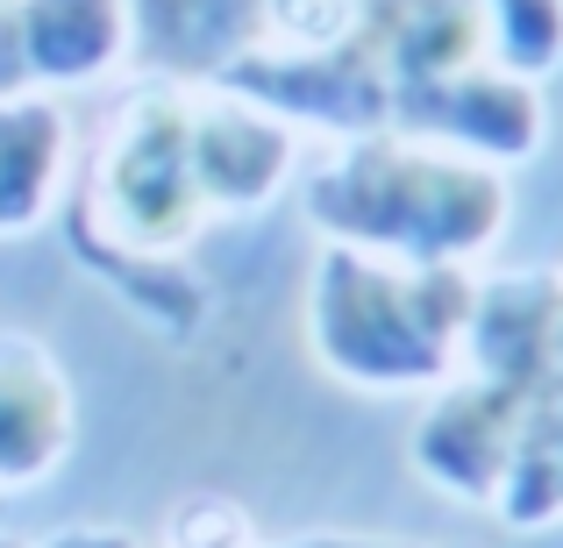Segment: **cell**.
<instances>
[{
  "mask_svg": "<svg viewBox=\"0 0 563 548\" xmlns=\"http://www.w3.org/2000/svg\"><path fill=\"white\" fill-rule=\"evenodd\" d=\"M300 165V128L278 122L272 108L229 93H192V186L207 214H257L286 192Z\"/></svg>",
  "mask_w": 563,
  "mask_h": 548,
  "instance_id": "6",
  "label": "cell"
},
{
  "mask_svg": "<svg viewBox=\"0 0 563 548\" xmlns=\"http://www.w3.org/2000/svg\"><path fill=\"white\" fill-rule=\"evenodd\" d=\"M71 228L100 235L143 257H186L207 228L200 186H192V93L186 86H136L100 128L93 171L71 206Z\"/></svg>",
  "mask_w": 563,
  "mask_h": 548,
  "instance_id": "3",
  "label": "cell"
},
{
  "mask_svg": "<svg viewBox=\"0 0 563 548\" xmlns=\"http://www.w3.org/2000/svg\"><path fill=\"white\" fill-rule=\"evenodd\" d=\"M471 8H478L485 65L536 86L563 65V0H471Z\"/></svg>",
  "mask_w": 563,
  "mask_h": 548,
  "instance_id": "11",
  "label": "cell"
},
{
  "mask_svg": "<svg viewBox=\"0 0 563 548\" xmlns=\"http://www.w3.org/2000/svg\"><path fill=\"white\" fill-rule=\"evenodd\" d=\"M385 128L442 143V150L471 157V165L514 171L542 150L550 108H542L536 79H514V71H499V65L478 57V65H464V71H442V79H421V86H407V93H393Z\"/></svg>",
  "mask_w": 563,
  "mask_h": 548,
  "instance_id": "4",
  "label": "cell"
},
{
  "mask_svg": "<svg viewBox=\"0 0 563 548\" xmlns=\"http://www.w3.org/2000/svg\"><path fill=\"white\" fill-rule=\"evenodd\" d=\"M471 306V264H399L321 243L307 278V349L357 392H435L464 357Z\"/></svg>",
  "mask_w": 563,
  "mask_h": 548,
  "instance_id": "2",
  "label": "cell"
},
{
  "mask_svg": "<svg viewBox=\"0 0 563 548\" xmlns=\"http://www.w3.org/2000/svg\"><path fill=\"white\" fill-rule=\"evenodd\" d=\"M286 548H413V541H393V535H300Z\"/></svg>",
  "mask_w": 563,
  "mask_h": 548,
  "instance_id": "14",
  "label": "cell"
},
{
  "mask_svg": "<svg viewBox=\"0 0 563 548\" xmlns=\"http://www.w3.org/2000/svg\"><path fill=\"white\" fill-rule=\"evenodd\" d=\"M29 548H143V535H129V527H57Z\"/></svg>",
  "mask_w": 563,
  "mask_h": 548,
  "instance_id": "13",
  "label": "cell"
},
{
  "mask_svg": "<svg viewBox=\"0 0 563 548\" xmlns=\"http://www.w3.org/2000/svg\"><path fill=\"white\" fill-rule=\"evenodd\" d=\"M71 249H79L86 271H100L114 292H122V306H129L136 321H151V328H165V335H192V328H200V314H207V286L186 271L179 257H143V249H114V243H100V235H79V228H71Z\"/></svg>",
  "mask_w": 563,
  "mask_h": 548,
  "instance_id": "10",
  "label": "cell"
},
{
  "mask_svg": "<svg viewBox=\"0 0 563 548\" xmlns=\"http://www.w3.org/2000/svg\"><path fill=\"white\" fill-rule=\"evenodd\" d=\"M413 548H428V541H413ZM450 548H471V541H450Z\"/></svg>",
  "mask_w": 563,
  "mask_h": 548,
  "instance_id": "16",
  "label": "cell"
},
{
  "mask_svg": "<svg viewBox=\"0 0 563 548\" xmlns=\"http://www.w3.org/2000/svg\"><path fill=\"white\" fill-rule=\"evenodd\" d=\"M8 36L29 93L93 86L136 51V0H8Z\"/></svg>",
  "mask_w": 563,
  "mask_h": 548,
  "instance_id": "8",
  "label": "cell"
},
{
  "mask_svg": "<svg viewBox=\"0 0 563 548\" xmlns=\"http://www.w3.org/2000/svg\"><path fill=\"white\" fill-rule=\"evenodd\" d=\"M0 548H29V541H14V535H0Z\"/></svg>",
  "mask_w": 563,
  "mask_h": 548,
  "instance_id": "15",
  "label": "cell"
},
{
  "mask_svg": "<svg viewBox=\"0 0 563 548\" xmlns=\"http://www.w3.org/2000/svg\"><path fill=\"white\" fill-rule=\"evenodd\" d=\"M514 435H521V406L493 378L464 370V378L435 384L428 413L407 435V463L435 492L464 499V506H493L499 478H507V456H514Z\"/></svg>",
  "mask_w": 563,
  "mask_h": 548,
  "instance_id": "5",
  "label": "cell"
},
{
  "mask_svg": "<svg viewBox=\"0 0 563 548\" xmlns=\"http://www.w3.org/2000/svg\"><path fill=\"white\" fill-rule=\"evenodd\" d=\"M556 278H563V271H556Z\"/></svg>",
  "mask_w": 563,
  "mask_h": 548,
  "instance_id": "17",
  "label": "cell"
},
{
  "mask_svg": "<svg viewBox=\"0 0 563 548\" xmlns=\"http://www.w3.org/2000/svg\"><path fill=\"white\" fill-rule=\"evenodd\" d=\"M300 206L329 243L399 264H478L514 221L507 171L399 128L343 136L307 171Z\"/></svg>",
  "mask_w": 563,
  "mask_h": 548,
  "instance_id": "1",
  "label": "cell"
},
{
  "mask_svg": "<svg viewBox=\"0 0 563 548\" xmlns=\"http://www.w3.org/2000/svg\"><path fill=\"white\" fill-rule=\"evenodd\" d=\"M165 548H264L257 541V521H250L235 499L221 492H186L179 506L165 513Z\"/></svg>",
  "mask_w": 563,
  "mask_h": 548,
  "instance_id": "12",
  "label": "cell"
},
{
  "mask_svg": "<svg viewBox=\"0 0 563 548\" xmlns=\"http://www.w3.org/2000/svg\"><path fill=\"white\" fill-rule=\"evenodd\" d=\"M71 179V122L51 93L0 100V235H29L57 214Z\"/></svg>",
  "mask_w": 563,
  "mask_h": 548,
  "instance_id": "9",
  "label": "cell"
},
{
  "mask_svg": "<svg viewBox=\"0 0 563 548\" xmlns=\"http://www.w3.org/2000/svg\"><path fill=\"white\" fill-rule=\"evenodd\" d=\"M79 435V406H71V378L36 335L0 328V499L36 492L57 478Z\"/></svg>",
  "mask_w": 563,
  "mask_h": 548,
  "instance_id": "7",
  "label": "cell"
}]
</instances>
